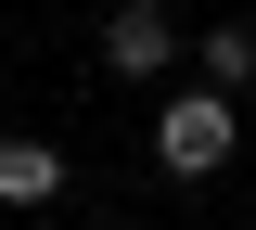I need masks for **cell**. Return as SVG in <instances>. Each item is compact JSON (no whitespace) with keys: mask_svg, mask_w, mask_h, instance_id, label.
Listing matches in <instances>:
<instances>
[{"mask_svg":"<svg viewBox=\"0 0 256 230\" xmlns=\"http://www.w3.org/2000/svg\"><path fill=\"white\" fill-rule=\"evenodd\" d=\"M205 90H256V26H205Z\"/></svg>","mask_w":256,"mask_h":230,"instance_id":"4","label":"cell"},{"mask_svg":"<svg viewBox=\"0 0 256 230\" xmlns=\"http://www.w3.org/2000/svg\"><path fill=\"white\" fill-rule=\"evenodd\" d=\"M52 192H64V154L13 128V141H0V205H52Z\"/></svg>","mask_w":256,"mask_h":230,"instance_id":"3","label":"cell"},{"mask_svg":"<svg viewBox=\"0 0 256 230\" xmlns=\"http://www.w3.org/2000/svg\"><path fill=\"white\" fill-rule=\"evenodd\" d=\"M102 64L116 77H166L180 64V13H166V0H116V13H102Z\"/></svg>","mask_w":256,"mask_h":230,"instance_id":"2","label":"cell"},{"mask_svg":"<svg viewBox=\"0 0 256 230\" xmlns=\"http://www.w3.org/2000/svg\"><path fill=\"white\" fill-rule=\"evenodd\" d=\"M230 154H244L230 90H180V102H154V166H166V179H218Z\"/></svg>","mask_w":256,"mask_h":230,"instance_id":"1","label":"cell"}]
</instances>
